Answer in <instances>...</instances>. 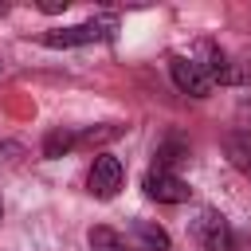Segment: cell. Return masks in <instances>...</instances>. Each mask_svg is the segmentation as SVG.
Masks as SVG:
<instances>
[{
  "label": "cell",
  "instance_id": "6da1fadb",
  "mask_svg": "<svg viewBox=\"0 0 251 251\" xmlns=\"http://www.w3.org/2000/svg\"><path fill=\"white\" fill-rule=\"evenodd\" d=\"M192 239L204 247V251H235L239 243H235V231H231V224H227V216H220L216 208H204V212H196V220H192Z\"/></svg>",
  "mask_w": 251,
  "mask_h": 251
},
{
  "label": "cell",
  "instance_id": "7a4b0ae2",
  "mask_svg": "<svg viewBox=\"0 0 251 251\" xmlns=\"http://www.w3.org/2000/svg\"><path fill=\"white\" fill-rule=\"evenodd\" d=\"M114 16H102V20H86V24H71V27H55V31H43L39 39L47 47H86V43H98V39H110L114 31Z\"/></svg>",
  "mask_w": 251,
  "mask_h": 251
},
{
  "label": "cell",
  "instance_id": "3957f363",
  "mask_svg": "<svg viewBox=\"0 0 251 251\" xmlns=\"http://www.w3.org/2000/svg\"><path fill=\"white\" fill-rule=\"evenodd\" d=\"M141 188H145V196L157 200V204H184L188 192H192L180 173H165V169H149L145 180H141Z\"/></svg>",
  "mask_w": 251,
  "mask_h": 251
},
{
  "label": "cell",
  "instance_id": "277c9868",
  "mask_svg": "<svg viewBox=\"0 0 251 251\" xmlns=\"http://www.w3.org/2000/svg\"><path fill=\"white\" fill-rule=\"evenodd\" d=\"M169 75H173V82H176L184 94H192V98H208L212 86H216L192 55H173V59H169Z\"/></svg>",
  "mask_w": 251,
  "mask_h": 251
},
{
  "label": "cell",
  "instance_id": "5b68a950",
  "mask_svg": "<svg viewBox=\"0 0 251 251\" xmlns=\"http://www.w3.org/2000/svg\"><path fill=\"white\" fill-rule=\"evenodd\" d=\"M122 176H126L122 161H118L114 153H98L94 165H90V173H86V184H90V192H94L98 200H110V196L122 188Z\"/></svg>",
  "mask_w": 251,
  "mask_h": 251
},
{
  "label": "cell",
  "instance_id": "8992f818",
  "mask_svg": "<svg viewBox=\"0 0 251 251\" xmlns=\"http://www.w3.org/2000/svg\"><path fill=\"white\" fill-rule=\"evenodd\" d=\"M137 251H169V231L149 224V220H133L129 224V235H126Z\"/></svg>",
  "mask_w": 251,
  "mask_h": 251
},
{
  "label": "cell",
  "instance_id": "52a82bcc",
  "mask_svg": "<svg viewBox=\"0 0 251 251\" xmlns=\"http://www.w3.org/2000/svg\"><path fill=\"white\" fill-rule=\"evenodd\" d=\"M188 161V141L180 133H169L157 149H153V169H165V173H176V165Z\"/></svg>",
  "mask_w": 251,
  "mask_h": 251
},
{
  "label": "cell",
  "instance_id": "ba28073f",
  "mask_svg": "<svg viewBox=\"0 0 251 251\" xmlns=\"http://www.w3.org/2000/svg\"><path fill=\"white\" fill-rule=\"evenodd\" d=\"M224 153H227V161L251 180V129H231V133L224 137Z\"/></svg>",
  "mask_w": 251,
  "mask_h": 251
},
{
  "label": "cell",
  "instance_id": "9c48e42d",
  "mask_svg": "<svg viewBox=\"0 0 251 251\" xmlns=\"http://www.w3.org/2000/svg\"><path fill=\"white\" fill-rule=\"evenodd\" d=\"M90 251H137L122 231H114V227H106V224H98V227H90Z\"/></svg>",
  "mask_w": 251,
  "mask_h": 251
},
{
  "label": "cell",
  "instance_id": "30bf717a",
  "mask_svg": "<svg viewBox=\"0 0 251 251\" xmlns=\"http://www.w3.org/2000/svg\"><path fill=\"white\" fill-rule=\"evenodd\" d=\"M122 133H126V126H118V122L90 126V129H75V149H78V145H106V141H114V137H122Z\"/></svg>",
  "mask_w": 251,
  "mask_h": 251
},
{
  "label": "cell",
  "instance_id": "8fae6325",
  "mask_svg": "<svg viewBox=\"0 0 251 251\" xmlns=\"http://www.w3.org/2000/svg\"><path fill=\"white\" fill-rule=\"evenodd\" d=\"M75 149V129H51L43 137V157H63Z\"/></svg>",
  "mask_w": 251,
  "mask_h": 251
},
{
  "label": "cell",
  "instance_id": "7c38bea8",
  "mask_svg": "<svg viewBox=\"0 0 251 251\" xmlns=\"http://www.w3.org/2000/svg\"><path fill=\"white\" fill-rule=\"evenodd\" d=\"M67 0H39V12H63Z\"/></svg>",
  "mask_w": 251,
  "mask_h": 251
},
{
  "label": "cell",
  "instance_id": "4fadbf2b",
  "mask_svg": "<svg viewBox=\"0 0 251 251\" xmlns=\"http://www.w3.org/2000/svg\"><path fill=\"white\" fill-rule=\"evenodd\" d=\"M235 114H239V118H243V122H251V98H243V102H239V110H235Z\"/></svg>",
  "mask_w": 251,
  "mask_h": 251
},
{
  "label": "cell",
  "instance_id": "5bb4252c",
  "mask_svg": "<svg viewBox=\"0 0 251 251\" xmlns=\"http://www.w3.org/2000/svg\"><path fill=\"white\" fill-rule=\"evenodd\" d=\"M4 153H20V145H16V141H4V145H0V161H8Z\"/></svg>",
  "mask_w": 251,
  "mask_h": 251
},
{
  "label": "cell",
  "instance_id": "9a60e30c",
  "mask_svg": "<svg viewBox=\"0 0 251 251\" xmlns=\"http://www.w3.org/2000/svg\"><path fill=\"white\" fill-rule=\"evenodd\" d=\"M0 216H4V200H0Z\"/></svg>",
  "mask_w": 251,
  "mask_h": 251
}]
</instances>
